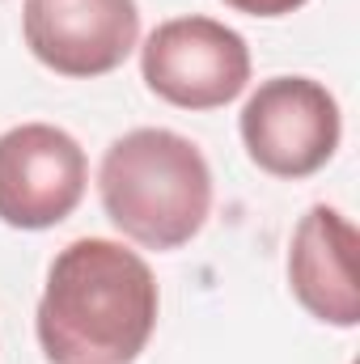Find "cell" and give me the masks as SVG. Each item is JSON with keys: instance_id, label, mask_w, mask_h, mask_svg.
Returning <instances> with one entry per match:
<instances>
[{"instance_id": "1", "label": "cell", "mask_w": 360, "mask_h": 364, "mask_svg": "<svg viewBox=\"0 0 360 364\" xmlns=\"http://www.w3.org/2000/svg\"><path fill=\"white\" fill-rule=\"evenodd\" d=\"M157 279L149 263L110 242L64 246L38 301V348L47 364H132L157 326Z\"/></svg>"}, {"instance_id": "2", "label": "cell", "mask_w": 360, "mask_h": 364, "mask_svg": "<svg viewBox=\"0 0 360 364\" xmlns=\"http://www.w3.org/2000/svg\"><path fill=\"white\" fill-rule=\"evenodd\" d=\"M106 220L144 250L186 246L212 212V170L203 153L166 127L119 136L97 170Z\"/></svg>"}, {"instance_id": "3", "label": "cell", "mask_w": 360, "mask_h": 364, "mask_svg": "<svg viewBox=\"0 0 360 364\" xmlns=\"http://www.w3.org/2000/svg\"><path fill=\"white\" fill-rule=\"evenodd\" d=\"M144 85L182 110L229 106L250 81V51L238 30L212 17L162 21L140 47Z\"/></svg>"}, {"instance_id": "4", "label": "cell", "mask_w": 360, "mask_h": 364, "mask_svg": "<svg viewBox=\"0 0 360 364\" xmlns=\"http://www.w3.org/2000/svg\"><path fill=\"white\" fill-rule=\"evenodd\" d=\"M339 106L309 77H271L242 106V144L271 178H309L339 149Z\"/></svg>"}, {"instance_id": "5", "label": "cell", "mask_w": 360, "mask_h": 364, "mask_svg": "<svg viewBox=\"0 0 360 364\" xmlns=\"http://www.w3.org/2000/svg\"><path fill=\"white\" fill-rule=\"evenodd\" d=\"M85 149L51 123H21L0 136V220L51 229L85 199Z\"/></svg>"}, {"instance_id": "6", "label": "cell", "mask_w": 360, "mask_h": 364, "mask_svg": "<svg viewBox=\"0 0 360 364\" xmlns=\"http://www.w3.org/2000/svg\"><path fill=\"white\" fill-rule=\"evenodd\" d=\"M21 30L34 60L51 73L106 77L132 55L140 13L136 0H26Z\"/></svg>"}, {"instance_id": "7", "label": "cell", "mask_w": 360, "mask_h": 364, "mask_svg": "<svg viewBox=\"0 0 360 364\" xmlns=\"http://www.w3.org/2000/svg\"><path fill=\"white\" fill-rule=\"evenodd\" d=\"M360 237L352 220L327 203L309 208L292 229L288 246V284L305 314L327 326H356L360 322Z\"/></svg>"}, {"instance_id": "8", "label": "cell", "mask_w": 360, "mask_h": 364, "mask_svg": "<svg viewBox=\"0 0 360 364\" xmlns=\"http://www.w3.org/2000/svg\"><path fill=\"white\" fill-rule=\"evenodd\" d=\"M225 4L250 17H284V13H297L305 0H225Z\"/></svg>"}]
</instances>
